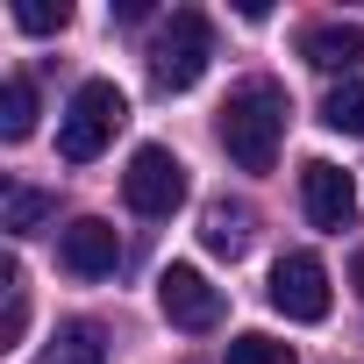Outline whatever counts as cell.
<instances>
[{"instance_id":"cell-1","label":"cell","mask_w":364,"mask_h":364,"mask_svg":"<svg viewBox=\"0 0 364 364\" xmlns=\"http://www.w3.org/2000/svg\"><path fill=\"white\" fill-rule=\"evenodd\" d=\"M286 86L279 79H243L222 100V150L236 171H272L279 164V136H286Z\"/></svg>"},{"instance_id":"cell-2","label":"cell","mask_w":364,"mask_h":364,"mask_svg":"<svg viewBox=\"0 0 364 364\" xmlns=\"http://www.w3.org/2000/svg\"><path fill=\"white\" fill-rule=\"evenodd\" d=\"M122 122H129L122 86H114V79H86V86L72 93L65 122H58V157H65V164H93V157L114 143V129H122Z\"/></svg>"},{"instance_id":"cell-3","label":"cell","mask_w":364,"mask_h":364,"mask_svg":"<svg viewBox=\"0 0 364 364\" xmlns=\"http://www.w3.org/2000/svg\"><path fill=\"white\" fill-rule=\"evenodd\" d=\"M208 58H215L208 15H200V8H178V15L164 22V36L150 43V86H157V93H186V86H200Z\"/></svg>"},{"instance_id":"cell-4","label":"cell","mask_w":364,"mask_h":364,"mask_svg":"<svg viewBox=\"0 0 364 364\" xmlns=\"http://www.w3.org/2000/svg\"><path fill=\"white\" fill-rule=\"evenodd\" d=\"M122 193H129L136 215L164 222V215H178V200H186V164H178L164 143H143L129 157V171H122Z\"/></svg>"},{"instance_id":"cell-5","label":"cell","mask_w":364,"mask_h":364,"mask_svg":"<svg viewBox=\"0 0 364 364\" xmlns=\"http://www.w3.org/2000/svg\"><path fill=\"white\" fill-rule=\"evenodd\" d=\"M272 307L286 321H321L328 314V264L314 250H286L272 264Z\"/></svg>"},{"instance_id":"cell-6","label":"cell","mask_w":364,"mask_h":364,"mask_svg":"<svg viewBox=\"0 0 364 364\" xmlns=\"http://www.w3.org/2000/svg\"><path fill=\"white\" fill-rule=\"evenodd\" d=\"M157 307L171 328H186V336H208L222 321V286H208L193 264H164L157 272Z\"/></svg>"},{"instance_id":"cell-7","label":"cell","mask_w":364,"mask_h":364,"mask_svg":"<svg viewBox=\"0 0 364 364\" xmlns=\"http://www.w3.org/2000/svg\"><path fill=\"white\" fill-rule=\"evenodd\" d=\"M300 208H307L314 229H343V222L357 215V178H350L343 164H328V157L300 164Z\"/></svg>"},{"instance_id":"cell-8","label":"cell","mask_w":364,"mask_h":364,"mask_svg":"<svg viewBox=\"0 0 364 364\" xmlns=\"http://www.w3.org/2000/svg\"><path fill=\"white\" fill-rule=\"evenodd\" d=\"M58 257H65V272H72V279H107V272L122 264V236H114V222L79 215V222L58 236Z\"/></svg>"},{"instance_id":"cell-9","label":"cell","mask_w":364,"mask_h":364,"mask_svg":"<svg viewBox=\"0 0 364 364\" xmlns=\"http://www.w3.org/2000/svg\"><path fill=\"white\" fill-rule=\"evenodd\" d=\"M300 58H307L314 72H357V58H364V22H321V29H307V36H300Z\"/></svg>"},{"instance_id":"cell-10","label":"cell","mask_w":364,"mask_h":364,"mask_svg":"<svg viewBox=\"0 0 364 364\" xmlns=\"http://www.w3.org/2000/svg\"><path fill=\"white\" fill-rule=\"evenodd\" d=\"M200 243H208L215 257H229V264H236V257L250 250V208L215 200V208H208V222H200Z\"/></svg>"},{"instance_id":"cell-11","label":"cell","mask_w":364,"mask_h":364,"mask_svg":"<svg viewBox=\"0 0 364 364\" xmlns=\"http://www.w3.org/2000/svg\"><path fill=\"white\" fill-rule=\"evenodd\" d=\"M36 364H107V343H100V328H93V321H65Z\"/></svg>"},{"instance_id":"cell-12","label":"cell","mask_w":364,"mask_h":364,"mask_svg":"<svg viewBox=\"0 0 364 364\" xmlns=\"http://www.w3.org/2000/svg\"><path fill=\"white\" fill-rule=\"evenodd\" d=\"M50 222V193H36V186H8V200H0V229L8 236H36Z\"/></svg>"},{"instance_id":"cell-13","label":"cell","mask_w":364,"mask_h":364,"mask_svg":"<svg viewBox=\"0 0 364 364\" xmlns=\"http://www.w3.org/2000/svg\"><path fill=\"white\" fill-rule=\"evenodd\" d=\"M321 122L336 136H364V79H343L328 100H321Z\"/></svg>"},{"instance_id":"cell-14","label":"cell","mask_w":364,"mask_h":364,"mask_svg":"<svg viewBox=\"0 0 364 364\" xmlns=\"http://www.w3.org/2000/svg\"><path fill=\"white\" fill-rule=\"evenodd\" d=\"M29 129H36V86L29 79H8V93H0V136L22 143Z\"/></svg>"},{"instance_id":"cell-15","label":"cell","mask_w":364,"mask_h":364,"mask_svg":"<svg viewBox=\"0 0 364 364\" xmlns=\"http://www.w3.org/2000/svg\"><path fill=\"white\" fill-rule=\"evenodd\" d=\"M0 293H8V314H0V350L22 343V321H29V293H22V264L8 257L0 264Z\"/></svg>"},{"instance_id":"cell-16","label":"cell","mask_w":364,"mask_h":364,"mask_svg":"<svg viewBox=\"0 0 364 364\" xmlns=\"http://www.w3.org/2000/svg\"><path fill=\"white\" fill-rule=\"evenodd\" d=\"M222 364H293V350L272 343V336H236V343L222 350Z\"/></svg>"},{"instance_id":"cell-17","label":"cell","mask_w":364,"mask_h":364,"mask_svg":"<svg viewBox=\"0 0 364 364\" xmlns=\"http://www.w3.org/2000/svg\"><path fill=\"white\" fill-rule=\"evenodd\" d=\"M72 22V8H50V0H15V29H29V36H50V29H65Z\"/></svg>"},{"instance_id":"cell-18","label":"cell","mask_w":364,"mask_h":364,"mask_svg":"<svg viewBox=\"0 0 364 364\" xmlns=\"http://www.w3.org/2000/svg\"><path fill=\"white\" fill-rule=\"evenodd\" d=\"M350 279H357V293H364V250H357V264H350Z\"/></svg>"}]
</instances>
